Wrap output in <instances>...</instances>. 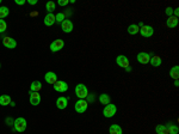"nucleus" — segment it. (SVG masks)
Listing matches in <instances>:
<instances>
[{"mask_svg": "<svg viewBox=\"0 0 179 134\" xmlns=\"http://www.w3.org/2000/svg\"><path fill=\"white\" fill-rule=\"evenodd\" d=\"M173 13H174V16H173V17H177V18H178V14H179V8H176V10H173Z\"/></svg>", "mask_w": 179, "mask_h": 134, "instance_id": "obj_35", "label": "nucleus"}, {"mask_svg": "<svg viewBox=\"0 0 179 134\" xmlns=\"http://www.w3.org/2000/svg\"><path fill=\"white\" fill-rule=\"evenodd\" d=\"M166 127H167L168 134H178L179 127L177 126V125H173V123H167V125H166Z\"/></svg>", "mask_w": 179, "mask_h": 134, "instance_id": "obj_20", "label": "nucleus"}, {"mask_svg": "<svg viewBox=\"0 0 179 134\" xmlns=\"http://www.w3.org/2000/svg\"><path fill=\"white\" fill-rule=\"evenodd\" d=\"M2 44L7 49H14V48L17 47V41L14 40V39H12V37H10V36H5L2 39Z\"/></svg>", "mask_w": 179, "mask_h": 134, "instance_id": "obj_6", "label": "nucleus"}, {"mask_svg": "<svg viewBox=\"0 0 179 134\" xmlns=\"http://www.w3.org/2000/svg\"><path fill=\"white\" fill-rule=\"evenodd\" d=\"M8 14H10V10L6 6H0V19L8 17Z\"/></svg>", "mask_w": 179, "mask_h": 134, "instance_id": "obj_27", "label": "nucleus"}, {"mask_svg": "<svg viewBox=\"0 0 179 134\" xmlns=\"http://www.w3.org/2000/svg\"><path fill=\"white\" fill-rule=\"evenodd\" d=\"M29 96H30L29 100H30L31 106H38V104L41 103V95H40V92H31V91H30Z\"/></svg>", "mask_w": 179, "mask_h": 134, "instance_id": "obj_12", "label": "nucleus"}, {"mask_svg": "<svg viewBox=\"0 0 179 134\" xmlns=\"http://www.w3.org/2000/svg\"><path fill=\"white\" fill-rule=\"evenodd\" d=\"M178 25V18L177 17H168V19L166 20V27L170 28V29H174V28Z\"/></svg>", "mask_w": 179, "mask_h": 134, "instance_id": "obj_15", "label": "nucleus"}, {"mask_svg": "<svg viewBox=\"0 0 179 134\" xmlns=\"http://www.w3.org/2000/svg\"><path fill=\"white\" fill-rule=\"evenodd\" d=\"M41 90H42V83L38 80H35L31 83V85H30V91L31 92H40Z\"/></svg>", "mask_w": 179, "mask_h": 134, "instance_id": "obj_17", "label": "nucleus"}, {"mask_svg": "<svg viewBox=\"0 0 179 134\" xmlns=\"http://www.w3.org/2000/svg\"><path fill=\"white\" fill-rule=\"evenodd\" d=\"M73 23H72V20L68 19V18H66V19L63 20L62 23H61V29H62V31L66 34H69L73 31Z\"/></svg>", "mask_w": 179, "mask_h": 134, "instance_id": "obj_8", "label": "nucleus"}, {"mask_svg": "<svg viewBox=\"0 0 179 134\" xmlns=\"http://www.w3.org/2000/svg\"><path fill=\"white\" fill-rule=\"evenodd\" d=\"M13 122H14V121L12 120L11 117H7V119H6V123L8 125V126H13Z\"/></svg>", "mask_w": 179, "mask_h": 134, "instance_id": "obj_32", "label": "nucleus"}, {"mask_svg": "<svg viewBox=\"0 0 179 134\" xmlns=\"http://www.w3.org/2000/svg\"><path fill=\"white\" fill-rule=\"evenodd\" d=\"M116 64L122 68H127V67H129V59L126 55H118L116 58Z\"/></svg>", "mask_w": 179, "mask_h": 134, "instance_id": "obj_11", "label": "nucleus"}, {"mask_svg": "<svg viewBox=\"0 0 179 134\" xmlns=\"http://www.w3.org/2000/svg\"><path fill=\"white\" fill-rule=\"evenodd\" d=\"M75 95L79 97L80 100H85L87 98V96H88V90H87V87L85 84H78L77 86H75Z\"/></svg>", "mask_w": 179, "mask_h": 134, "instance_id": "obj_2", "label": "nucleus"}, {"mask_svg": "<svg viewBox=\"0 0 179 134\" xmlns=\"http://www.w3.org/2000/svg\"><path fill=\"white\" fill-rule=\"evenodd\" d=\"M165 13L167 14L168 17H171V16L173 14V8L172 7H167V8H166V11H165Z\"/></svg>", "mask_w": 179, "mask_h": 134, "instance_id": "obj_31", "label": "nucleus"}, {"mask_svg": "<svg viewBox=\"0 0 179 134\" xmlns=\"http://www.w3.org/2000/svg\"><path fill=\"white\" fill-rule=\"evenodd\" d=\"M170 77L173 78V79H178L179 78V66H173L171 70H170Z\"/></svg>", "mask_w": 179, "mask_h": 134, "instance_id": "obj_23", "label": "nucleus"}, {"mask_svg": "<svg viewBox=\"0 0 179 134\" xmlns=\"http://www.w3.org/2000/svg\"><path fill=\"white\" fill-rule=\"evenodd\" d=\"M152 56L153 54L141 52V53H139L136 55V60L139 61V64H141V65H147V64H149V60H151Z\"/></svg>", "mask_w": 179, "mask_h": 134, "instance_id": "obj_3", "label": "nucleus"}, {"mask_svg": "<svg viewBox=\"0 0 179 134\" xmlns=\"http://www.w3.org/2000/svg\"><path fill=\"white\" fill-rule=\"evenodd\" d=\"M65 19H66V14L63 13V12H59V13L55 16V20H56L57 23H62Z\"/></svg>", "mask_w": 179, "mask_h": 134, "instance_id": "obj_28", "label": "nucleus"}, {"mask_svg": "<svg viewBox=\"0 0 179 134\" xmlns=\"http://www.w3.org/2000/svg\"><path fill=\"white\" fill-rule=\"evenodd\" d=\"M99 102L103 106H107L110 104V96L107 94H102L99 96Z\"/></svg>", "mask_w": 179, "mask_h": 134, "instance_id": "obj_24", "label": "nucleus"}, {"mask_svg": "<svg viewBox=\"0 0 179 134\" xmlns=\"http://www.w3.org/2000/svg\"><path fill=\"white\" fill-rule=\"evenodd\" d=\"M143 37H146V39H149V37H152L153 34H154V29H153L151 25H143L142 28H140V31H139Z\"/></svg>", "mask_w": 179, "mask_h": 134, "instance_id": "obj_9", "label": "nucleus"}, {"mask_svg": "<svg viewBox=\"0 0 179 134\" xmlns=\"http://www.w3.org/2000/svg\"><path fill=\"white\" fill-rule=\"evenodd\" d=\"M67 104H68V100H67L66 97H63V96L59 97L57 100H56V107H57V109H60V110L66 109Z\"/></svg>", "mask_w": 179, "mask_h": 134, "instance_id": "obj_14", "label": "nucleus"}, {"mask_svg": "<svg viewBox=\"0 0 179 134\" xmlns=\"http://www.w3.org/2000/svg\"><path fill=\"white\" fill-rule=\"evenodd\" d=\"M87 108H88V102L85 100H79L77 103H75V106H74L75 111H77V113H79V114L85 113V111L87 110Z\"/></svg>", "mask_w": 179, "mask_h": 134, "instance_id": "obj_4", "label": "nucleus"}, {"mask_svg": "<svg viewBox=\"0 0 179 134\" xmlns=\"http://www.w3.org/2000/svg\"><path fill=\"white\" fill-rule=\"evenodd\" d=\"M11 102H12V100H11V97L8 95L0 96V106H10Z\"/></svg>", "mask_w": 179, "mask_h": 134, "instance_id": "obj_21", "label": "nucleus"}, {"mask_svg": "<svg viewBox=\"0 0 179 134\" xmlns=\"http://www.w3.org/2000/svg\"><path fill=\"white\" fill-rule=\"evenodd\" d=\"M27 3H29V5H36L38 1L37 0H27Z\"/></svg>", "mask_w": 179, "mask_h": 134, "instance_id": "obj_34", "label": "nucleus"}, {"mask_svg": "<svg viewBox=\"0 0 179 134\" xmlns=\"http://www.w3.org/2000/svg\"><path fill=\"white\" fill-rule=\"evenodd\" d=\"M179 85V81H178V79H177V80L174 81V86H178Z\"/></svg>", "mask_w": 179, "mask_h": 134, "instance_id": "obj_36", "label": "nucleus"}, {"mask_svg": "<svg viewBox=\"0 0 179 134\" xmlns=\"http://www.w3.org/2000/svg\"><path fill=\"white\" fill-rule=\"evenodd\" d=\"M56 23V20H55V14L53 13H47V16L44 17V24H46L47 27H52Z\"/></svg>", "mask_w": 179, "mask_h": 134, "instance_id": "obj_16", "label": "nucleus"}, {"mask_svg": "<svg viewBox=\"0 0 179 134\" xmlns=\"http://www.w3.org/2000/svg\"><path fill=\"white\" fill-rule=\"evenodd\" d=\"M149 62L152 64L153 67H159V66H161L162 60H161V58H160V56H158V55H154V56H152V58H151Z\"/></svg>", "mask_w": 179, "mask_h": 134, "instance_id": "obj_19", "label": "nucleus"}, {"mask_svg": "<svg viewBox=\"0 0 179 134\" xmlns=\"http://www.w3.org/2000/svg\"><path fill=\"white\" fill-rule=\"evenodd\" d=\"M0 67H1V64H0Z\"/></svg>", "mask_w": 179, "mask_h": 134, "instance_id": "obj_39", "label": "nucleus"}, {"mask_svg": "<svg viewBox=\"0 0 179 134\" xmlns=\"http://www.w3.org/2000/svg\"><path fill=\"white\" fill-rule=\"evenodd\" d=\"M46 10L48 13H53L56 10V3L55 1H48L46 4Z\"/></svg>", "mask_w": 179, "mask_h": 134, "instance_id": "obj_22", "label": "nucleus"}, {"mask_svg": "<svg viewBox=\"0 0 179 134\" xmlns=\"http://www.w3.org/2000/svg\"><path fill=\"white\" fill-rule=\"evenodd\" d=\"M27 120L24 117H18L13 122V131L22 133V132H24L27 129Z\"/></svg>", "mask_w": 179, "mask_h": 134, "instance_id": "obj_1", "label": "nucleus"}, {"mask_svg": "<svg viewBox=\"0 0 179 134\" xmlns=\"http://www.w3.org/2000/svg\"><path fill=\"white\" fill-rule=\"evenodd\" d=\"M127 31L129 35H136V34L140 31V28L136 25V24H132V25H129L128 29H127Z\"/></svg>", "mask_w": 179, "mask_h": 134, "instance_id": "obj_25", "label": "nucleus"}, {"mask_svg": "<svg viewBox=\"0 0 179 134\" xmlns=\"http://www.w3.org/2000/svg\"><path fill=\"white\" fill-rule=\"evenodd\" d=\"M124 70L128 71V72H130V71H132V68H130V67H127V68H124Z\"/></svg>", "mask_w": 179, "mask_h": 134, "instance_id": "obj_37", "label": "nucleus"}, {"mask_svg": "<svg viewBox=\"0 0 179 134\" xmlns=\"http://www.w3.org/2000/svg\"><path fill=\"white\" fill-rule=\"evenodd\" d=\"M69 4V0H57V5L59 6H66Z\"/></svg>", "mask_w": 179, "mask_h": 134, "instance_id": "obj_30", "label": "nucleus"}, {"mask_svg": "<svg viewBox=\"0 0 179 134\" xmlns=\"http://www.w3.org/2000/svg\"><path fill=\"white\" fill-rule=\"evenodd\" d=\"M1 1H2V0H0V4H1Z\"/></svg>", "mask_w": 179, "mask_h": 134, "instance_id": "obj_38", "label": "nucleus"}, {"mask_svg": "<svg viewBox=\"0 0 179 134\" xmlns=\"http://www.w3.org/2000/svg\"><path fill=\"white\" fill-rule=\"evenodd\" d=\"M7 29V24L4 19H0V34L5 33Z\"/></svg>", "mask_w": 179, "mask_h": 134, "instance_id": "obj_29", "label": "nucleus"}, {"mask_svg": "<svg viewBox=\"0 0 179 134\" xmlns=\"http://www.w3.org/2000/svg\"><path fill=\"white\" fill-rule=\"evenodd\" d=\"M117 113V107L115 106V104H107V106H105V108H104V110H103V115L105 116V117H112V116H115V114Z\"/></svg>", "mask_w": 179, "mask_h": 134, "instance_id": "obj_5", "label": "nucleus"}, {"mask_svg": "<svg viewBox=\"0 0 179 134\" xmlns=\"http://www.w3.org/2000/svg\"><path fill=\"white\" fill-rule=\"evenodd\" d=\"M54 90L57 92H66L68 90V84L63 80H57L54 84Z\"/></svg>", "mask_w": 179, "mask_h": 134, "instance_id": "obj_10", "label": "nucleus"}, {"mask_svg": "<svg viewBox=\"0 0 179 134\" xmlns=\"http://www.w3.org/2000/svg\"><path fill=\"white\" fill-rule=\"evenodd\" d=\"M155 132H157V134H168L166 125H158L155 127Z\"/></svg>", "mask_w": 179, "mask_h": 134, "instance_id": "obj_26", "label": "nucleus"}, {"mask_svg": "<svg viewBox=\"0 0 179 134\" xmlns=\"http://www.w3.org/2000/svg\"><path fill=\"white\" fill-rule=\"evenodd\" d=\"M63 47H65V42H63V40L57 39V40H55L52 42V44H50V50H52L53 53H56V52H60Z\"/></svg>", "mask_w": 179, "mask_h": 134, "instance_id": "obj_7", "label": "nucleus"}, {"mask_svg": "<svg viewBox=\"0 0 179 134\" xmlns=\"http://www.w3.org/2000/svg\"><path fill=\"white\" fill-rule=\"evenodd\" d=\"M109 133L110 134H123V129L119 125H111L109 128Z\"/></svg>", "mask_w": 179, "mask_h": 134, "instance_id": "obj_18", "label": "nucleus"}, {"mask_svg": "<svg viewBox=\"0 0 179 134\" xmlns=\"http://www.w3.org/2000/svg\"><path fill=\"white\" fill-rule=\"evenodd\" d=\"M44 79H46V81L48 84L54 85L57 81V75H56L55 72H47L46 75H44Z\"/></svg>", "mask_w": 179, "mask_h": 134, "instance_id": "obj_13", "label": "nucleus"}, {"mask_svg": "<svg viewBox=\"0 0 179 134\" xmlns=\"http://www.w3.org/2000/svg\"><path fill=\"white\" fill-rule=\"evenodd\" d=\"M17 5H24V4H27V0H16L14 1Z\"/></svg>", "mask_w": 179, "mask_h": 134, "instance_id": "obj_33", "label": "nucleus"}]
</instances>
